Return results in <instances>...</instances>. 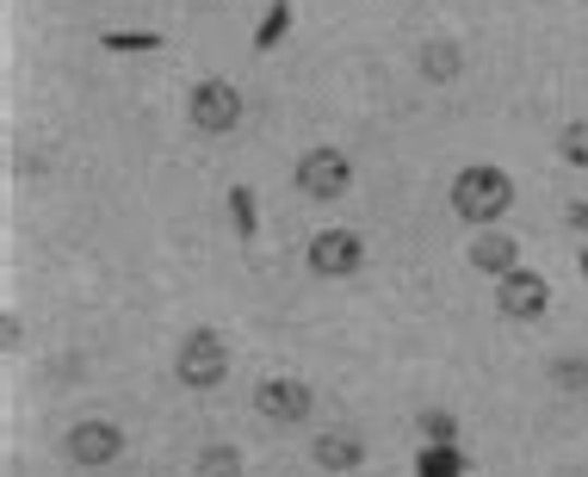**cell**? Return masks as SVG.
<instances>
[{"label": "cell", "mask_w": 588, "mask_h": 477, "mask_svg": "<svg viewBox=\"0 0 588 477\" xmlns=\"http://www.w3.org/2000/svg\"><path fill=\"white\" fill-rule=\"evenodd\" d=\"M508 205H514L508 168H495V162H471V168H458V180H453V211L465 217V224L495 229L502 217H508Z\"/></svg>", "instance_id": "obj_1"}, {"label": "cell", "mask_w": 588, "mask_h": 477, "mask_svg": "<svg viewBox=\"0 0 588 477\" xmlns=\"http://www.w3.org/2000/svg\"><path fill=\"white\" fill-rule=\"evenodd\" d=\"M173 372H180L187 391H217V384L229 379V342L217 335V329H192V335H180Z\"/></svg>", "instance_id": "obj_2"}, {"label": "cell", "mask_w": 588, "mask_h": 477, "mask_svg": "<svg viewBox=\"0 0 588 477\" xmlns=\"http://www.w3.org/2000/svg\"><path fill=\"white\" fill-rule=\"evenodd\" d=\"M187 118L199 136H229L236 124H242V94H236V81H199L187 94Z\"/></svg>", "instance_id": "obj_3"}, {"label": "cell", "mask_w": 588, "mask_h": 477, "mask_svg": "<svg viewBox=\"0 0 588 477\" xmlns=\"http://www.w3.org/2000/svg\"><path fill=\"white\" fill-rule=\"evenodd\" d=\"M298 192L304 199H316V205H328V199H341L347 187H353V162H347V150H328V143H316V150L298 155Z\"/></svg>", "instance_id": "obj_4"}, {"label": "cell", "mask_w": 588, "mask_h": 477, "mask_svg": "<svg viewBox=\"0 0 588 477\" xmlns=\"http://www.w3.org/2000/svg\"><path fill=\"white\" fill-rule=\"evenodd\" d=\"M304 261H310L316 279H353V273L365 267L360 229H316V236H310V249H304Z\"/></svg>", "instance_id": "obj_5"}, {"label": "cell", "mask_w": 588, "mask_h": 477, "mask_svg": "<svg viewBox=\"0 0 588 477\" xmlns=\"http://www.w3.org/2000/svg\"><path fill=\"white\" fill-rule=\"evenodd\" d=\"M495 310H502L508 323H539L551 310V279L532 267H514L508 279H495Z\"/></svg>", "instance_id": "obj_6"}, {"label": "cell", "mask_w": 588, "mask_h": 477, "mask_svg": "<svg viewBox=\"0 0 588 477\" xmlns=\"http://www.w3.org/2000/svg\"><path fill=\"white\" fill-rule=\"evenodd\" d=\"M254 409H261L266 421H279V428H298V421H310L316 397H310L304 379H261V391H254Z\"/></svg>", "instance_id": "obj_7"}, {"label": "cell", "mask_w": 588, "mask_h": 477, "mask_svg": "<svg viewBox=\"0 0 588 477\" xmlns=\"http://www.w3.org/2000/svg\"><path fill=\"white\" fill-rule=\"evenodd\" d=\"M62 453L75 458V465H112L124 453V428L118 421H81V428H69Z\"/></svg>", "instance_id": "obj_8"}, {"label": "cell", "mask_w": 588, "mask_h": 477, "mask_svg": "<svg viewBox=\"0 0 588 477\" xmlns=\"http://www.w3.org/2000/svg\"><path fill=\"white\" fill-rule=\"evenodd\" d=\"M310 458H316L328 477H347L365 465V440L353 434V428H323V434L310 440Z\"/></svg>", "instance_id": "obj_9"}, {"label": "cell", "mask_w": 588, "mask_h": 477, "mask_svg": "<svg viewBox=\"0 0 588 477\" xmlns=\"http://www.w3.org/2000/svg\"><path fill=\"white\" fill-rule=\"evenodd\" d=\"M471 267L483 273V279H508V273L520 267V242H514L508 229H477V242H471Z\"/></svg>", "instance_id": "obj_10"}, {"label": "cell", "mask_w": 588, "mask_h": 477, "mask_svg": "<svg viewBox=\"0 0 588 477\" xmlns=\"http://www.w3.org/2000/svg\"><path fill=\"white\" fill-rule=\"evenodd\" d=\"M421 75L434 81V87H453V81L465 75V50H458L453 38H428L421 44Z\"/></svg>", "instance_id": "obj_11"}, {"label": "cell", "mask_w": 588, "mask_h": 477, "mask_svg": "<svg viewBox=\"0 0 588 477\" xmlns=\"http://www.w3.org/2000/svg\"><path fill=\"white\" fill-rule=\"evenodd\" d=\"M416 477H465V446H428V440H421Z\"/></svg>", "instance_id": "obj_12"}, {"label": "cell", "mask_w": 588, "mask_h": 477, "mask_svg": "<svg viewBox=\"0 0 588 477\" xmlns=\"http://www.w3.org/2000/svg\"><path fill=\"white\" fill-rule=\"evenodd\" d=\"M291 32V0H266L261 13V32H254V57H266V50H279V38Z\"/></svg>", "instance_id": "obj_13"}, {"label": "cell", "mask_w": 588, "mask_h": 477, "mask_svg": "<svg viewBox=\"0 0 588 477\" xmlns=\"http://www.w3.org/2000/svg\"><path fill=\"white\" fill-rule=\"evenodd\" d=\"M229 224H236L242 242L261 236V205H254V192H248V187H229Z\"/></svg>", "instance_id": "obj_14"}, {"label": "cell", "mask_w": 588, "mask_h": 477, "mask_svg": "<svg viewBox=\"0 0 588 477\" xmlns=\"http://www.w3.org/2000/svg\"><path fill=\"white\" fill-rule=\"evenodd\" d=\"M421 440L428 446H458V421H453V409H421Z\"/></svg>", "instance_id": "obj_15"}, {"label": "cell", "mask_w": 588, "mask_h": 477, "mask_svg": "<svg viewBox=\"0 0 588 477\" xmlns=\"http://www.w3.org/2000/svg\"><path fill=\"white\" fill-rule=\"evenodd\" d=\"M199 477H242V453H236V446H224V440H217V446H205V453H199Z\"/></svg>", "instance_id": "obj_16"}, {"label": "cell", "mask_w": 588, "mask_h": 477, "mask_svg": "<svg viewBox=\"0 0 588 477\" xmlns=\"http://www.w3.org/2000/svg\"><path fill=\"white\" fill-rule=\"evenodd\" d=\"M106 50H112V57H124V50H161V32H106Z\"/></svg>", "instance_id": "obj_17"}, {"label": "cell", "mask_w": 588, "mask_h": 477, "mask_svg": "<svg viewBox=\"0 0 588 477\" xmlns=\"http://www.w3.org/2000/svg\"><path fill=\"white\" fill-rule=\"evenodd\" d=\"M551 379L564 384V391H583V384H588V360H569V354H564V360H551Z\"/></svg>", "instance_id": "obj_18"}, {"label": "cell", "mask_w": 588, "mask_h": 477, "mask_svg": "<svg viewBox=\"0 0 588 477\" xmlns=\"http://www.w3.org/2000/svg\"><path fill=\"white\" fill-rule=\"evenodd\" d=\"M557 150H564V162H576V168H588V118H583V124H569V131H564V143H557Z\"/></svg>", "instance_id": "obj_19"}, {"label": "cell", "mask_w": 588, "mask_h": 477, "mask_svg": "<svg viewBox=\"0 0 588 477\" xmlns=\"http://www.w3.org/2000/svg\"><path fill=\"white\" fill-rule=\"evenodd\" d=\"M569 229H576V236H588V199H569Z\"/></svg>", "instance_id": "obj_20"}, {"label": "cell", "mask_w": 588, "mask_h": 477, "mask_svg": "<svg viewBox=\"0 0 588 477\" xmlns=\"http://www.w3.org/2000/svg\"><path fill=\"white\" fill-rule=\"evenodd\" d=\"M0 347H20V317H13V310L0 317Z\"/></svg>", "instance_id": "obj_21"}, {"label": "cell", "mask_w": 588, "mask_h": 477, "mask_svg": "<svg viewBox=\"0 0 588 477\" xmlns=\"http://www.w3.org/2000/svg\"><path fill=\"white\" fill-rule=\"evenodd\" d=\"M576 267H583V279H588V249H583V254H576Z\"/></svg>", "instance_id": "obj_22"}]
</instances>
